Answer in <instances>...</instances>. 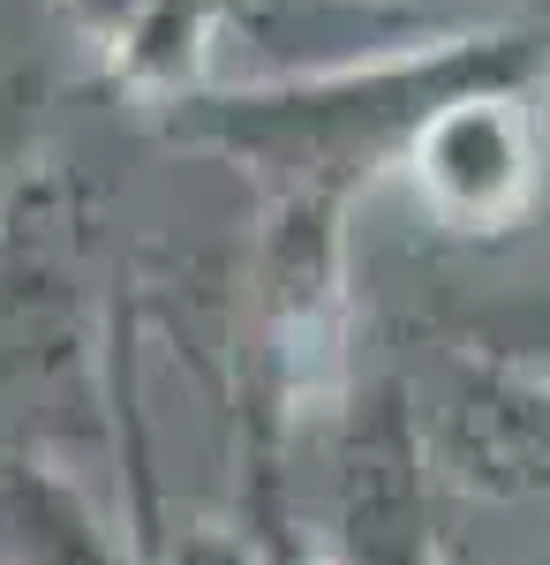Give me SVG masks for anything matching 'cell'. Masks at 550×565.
<instances>
[{"label": "cell", "mask_w": 550, "mask_h": 565, "mask_svg": "<svg viewBox=\"0 0 550 565\" xmlns=\"http://www.w3.org/2000/svg\"><path fill=\"white\" fill-rule=\"evenodd\" d=\"M98 348V181L39 159L0 196V399L68 385Z\"/></svg>", "instance_id": "obj_1"}, {"label": "cell", "mask_w": 550, "mask_h": 565, "mask_svg": "<svg viewBox=\"0 0 550 565\" xmlns=\"http://www.w3.org/2000/svg\"><path fill=\"white\" fill-rule=\"evenodd\" d=\"M39 114H45V68H0V167H15L39 136Z\"/></svg>", "instance_id": "obj_4"}, {"label": "cell", "mask_w": 550, "mask_h": 565, "mask_svg": "<svg viewBox=\"0 0 550 565\" xmlns=\"http://www.w3.org/2000/svg\"><path fill=\"white\" fill-rule=\"evenodd\" d=\"M287 527H295V521L279 513V482H272L264 437H256V460H250V543H256V565H317Z\"/></svg>", "instance_id": "obj_3"}, {"label": "cell", "mask_w": 550, "mask_h": 565, "mask_svg": "<svg viewBox=\"0 0 550 565\" xmlns=\"http://www.w3.org/2000/svg\"><path fill=\"white\" fill-rule=\"evenodd\" d=\"M144 8H151V0H61V15H68L91 45H121Z\"/></svg>", "instance_id": "obj_5"}, {"label": "cell", "mask_w": 550, "mask_h": 565, "mask_svg": "<svg viewBox=\"0 0 550 565\" xmlns=\"http://www.w3.org/2000/svg\"><path fill=\"white\" fill-rule=\"evenodd\" d=\"M0 565H136V551L98 527L68 476L15 452L0 460Z\"/></svg>", "instance_id": "obj_2"}]
</instances>
